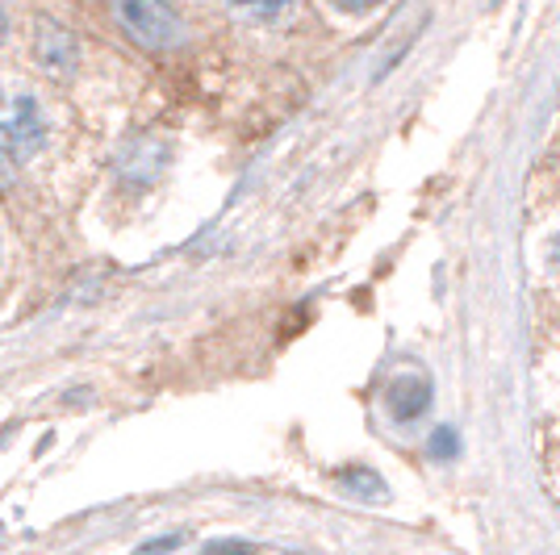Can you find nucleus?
<instances>
[{
  "label": "nucleus",
  "mask_w": 560,
  "mask_h": 555,
  "mask_svg": "<svg viewBox=\"0 0 560 555\" xmlns=\"http://www.w3.org/2000/svg\"><path fill=\"white\" fill-rule=\"evenodd\" d=\"M50 139L43 101L25 84H0V146L13 160H34Z\"/></svg>",
  "instance_id": "f257e3e1"
},
{
  "label": "nucleus",
  "mask_w": 560,
  "mask_h": 555,
  "mask_svg": "<svg viewBox=\"0 0 560 555\" xmlns=\"http://www.w3.org/2000/svg\"><path fill=\"white\" fill-rule=\"evenodd\" d=\"M114 17L142 50H172L180 43V17L167 0H114Z\"/></svg>",
  "instance_id": "f03ea898"
},
{
  "label": "nucleus",
  "mask_w": 560,
  "mask_h": 555,
  "mask_svg": "<svg viewBox=\"0 0 560 555\" xmlns=\"http://www.w3.org/2000/svg\"><path fill=\"white\" fill-rule=\"evenodd\" d=\"M34 63L47 75H71L80 68V43L75 34L63 29L55 17H38L34 22Z\"/></svg>",
  "instance_id": "7ed1b4c3"
},
{
  "label": "nucleus",
  "mask_w": 560,
  "mask_h": 555,
  "mask_svg": "<svg viewBox=\"0 0 560 555\" xmlns=\"http://www.w3.org/2000/svg\"><path fill=\"white\" fill-rule=\"evenodd\" d=\"M385 405L397 422H415L431 410V385L422 376H397L394 385L385 389Z\"/></svg>",
  "instance_id": "20e7f679"
},
{
  "label": "nucleus",
  "mask_w": 560,
  "mask_h": 555,
  "mask_svg": "<svg viewBox=\"0 0 560 555\" xmlns=\"http://www.w3.org/2000/svg\"><path fill=\"white\" fill-rule=\"evenodd\" d=\"M339 485H343V493L360 497V501H385V481L376 476L373 468H343Z\"/></svg>",
  "instance_id": "39448f33"
},
{
  "label": "nucleus",
  "mask_w": 560,
  "mask_h": 555,
  "mask_svg": "<svg viewBox=\"0 0 560 555\" xmlns=\"http://www.w3.org/2000/svg\"><path fill=\"white\" fill-rule=\"evenodd\" d=\"M427 451H431V460H452L456 451H460V439H456V430L452 426H440L435 435H431V442H427Z\"/></svg>",
  "instance_id": "423d86ee"
},
{
  "label": "nucleus",
  "mask_w": 560,
  "mask_h": 555,
  "mask_svg": "<svg viewBox=\"0 0 560 555\" xmlns=\"http://www.w3.org/2000/svg\"><path fill=\"white\" fill-rule=\"evenodd\" d=\"M238 13H247V17H280L293 0H231Z\"/></svg>",
  "instance_id": "0eeeda50"
},
{
  "label": "nucleus",
  "mask_w": 560,
  "mask_h": 555,
  "mask_svg": "<svg viewBox=\"0 0 560 555\" xmlns=\"http://www.w3.org/2000/svg\"><path fill=\"white\" fill-rule=\"evenodd\" d=\"M339 13H373L381 0H330Z\"/></svg>",
  "instance_id": "6e6552de"
},
{
  "label": "nucleus",
  "mask_w": 560,
  "mask_h": 555,
  "mask_svg": "<svg viewBox=\"0 0 560 555\" xmlns=\"http://www.w3.org/2000/svg\"><path fill=\"white\" fill-rule=\"evenodd\" d=\"M4 185H13V155L0 146V188Z\"/></svg>",
  "instance_id": "1a4fd4ad"
},
{
  "label": "nucleus",
  "mask_w": 560,
  "mask_h": 555,
  "mask_svg": "<svg viewBox=\"0 0 560 555\" xmlns=\"http://www.w3.org/2000/svg\"><path fill=\"white\" fill-rule=\"evenodd\" d=\"M160 547H180V539L172 534V539H151V543H142V552H160Z\"/></svg>",
  "instance_id": "9d476101"
},
{
  "label": "nucleus",
  "mask_w": 560,
  "mask_h": 555,
  "mask_svg": "<svg viewBox=\"0 0 560 555\" xmlns=\"http://www.w3.org/2000/svg\"><path fill=\"white\" fill-rule=\"evenodd\" d=\"M4 43H9V13L0 9V47H4Z\"/></svg>",
  "instance_id": "9b49d317"
},
{
  "label": "nucleus",
  "mask_w": 560,
  "mask_h": 555,
  "mask_svg": "<svg viewBox=\"0 0 560 555\" xmlns=\"http://www.w3.org/2000/svg\"><path fill=\"white\" fill-rule=\"evenodd\" d=\"M552 268L560 272V234H557V243H552Z\"/></svg>",
  "instance_id": "f8f14e48"
}]
</instances>
